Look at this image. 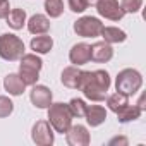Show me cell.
<instances>
[{"mask_svg": "<svg viewBox=\"0 0 146 146\" xmlns=\"http://www.w3.org/2000/svg\"><path fill=\"white\" fill-rule=\"evenodd\" d=\"M28 31L31 35H46L50 31V19L43 14H35L28 21Z\"/></svg>", "mask_w": 146, "mask_h": 146, "instance_id": "obj_15", "label": "cell"}, {"mask_svg": "<svg viewBox=\"0 0 146 146\" xmlns=\"http://www.w3.org/2000/svg\"><path fill=\"white\" fill-rule=\"evenodd\" d=\"M69 7L72 12H84L90 5L86 0H69Z\"/></svg>", "mask_w": 146, "mask_h": 146, "instance_id": "obj_26", "label": "cell"}, {"mask_svg": "<svg viewBox=\"0 0 146 146\" xmlns=\"http://www.w3.org/2000/svg\"><path fill=\"white\" fill-rule=\"evenodd\" d=\"M29 46H31L33 53L45 55V53H48V52L53 48V40H52V36H46V35H38V36H35V38L31 40Z\"/></svg>", "mask_w": 146, "mask_h": 146, "instance_id": "obj_17", "label": "cell"}, {"mask_svg": "<svg viewBox=\"0 0 146 146\" xmlns=\"http://www.w3.org/2000/svg\"><path fill=\"white\" fill-rule=\"evenodd\" d=\"M86 2H88V5H96L98 0H86Z\"/></svg>", "mask_w": 146, "mask_h": 146, "instance_id": "obj_30", "label": "cell"}, {"mask_svg": "<svg viewBox=\"0 0 146 146\" xmlns=\"http://www.w3.org/2000/svg\"><path fill=\"white\" fill-rule=\"evenodd\" d=\"M11 12V4L9 0H0V19H5Z\"/></svg>", "mask_w": 146, "mask_h": 146, "instance_id": "obj_27", "label": "cell"}, {"mask_svg": "<svg viewBox=\"0 0 146 146\" xmlns=\"http://www.w3.org/2000/svg\"><path fill=\"white\" fill-rule=\"evenodd\" d=\"M4 88L12 96H21L26 91V84L23 83L19 74H7L5 79H4Z\"/></svg>", "mask_w": 146, "mask_h": 146, "instance_id": "obj_16", "label": "cell"}, {"mask_svg": "<svg viewBox=\"0 0 146 146\" xmlns=\"http://www.w3.org/2000/svg\"><path fill=\"white\" fill-rule=\"evenodd\" d=\"M120 7H122V11L125 14H136L143 7V0H122Z\"/></svg>", "mask_w": 146, "mask_h": 146, "instance_id": "obj_24", "label": "cell"}, {"mask_svg": "<svg viewBox=\"0 0 146 146\" xmlns=\"http://www.w3.org/2000/svg\"><path fill=\"white\" fill-rule=\"evenodd\" d=\"M45 11L50 17H60L64 12V0H45Z\"/></svg>", "mask_w": 146, "mask_h": 146, "instance_id": "obj_22", "label": "cell"}, {"mask_svg": "<svg viewBox=\"0 0 146 146\" xmlns=\"http://www.w3.org/2000/svg\"><path fill=\"white\" fill-rule=\"evenodd\" d=\"M67 105H69V110H70L72 117H78V119L84 117V113H86V107H88V105H86L81 98H72Z\"/></svg>", "mask_w": 146, "mask_h": 146, "instance_id": "obj_23", "label": "cell"}, {"mask_svg": "<svg viewBox=\"0 0 146 146\" xmlns=\"http://www.w3.org/2000/svg\"><path fill=\"white\" fill-rule=\"evenodd\" d=\"M52 98H53V95H52L50 88H46L43 84H33L31 86L29 100H31V103L36 108H41V110L43 108H48L52 105Z\"/></svg>", "mask_w": 146, "mask_h": 146, "instance_id": "obj_10", "label": "cell"}, {"mask_svg": "<svg viewBox=\"0 0 146 146\" xmlns=\"http://www.w3.org/2000/svg\"><path fill=\"white\" fill-rule=\"evenodd\" d=\"M69 60L74 65H84L90 62V45L88 43H76L69 52Z\"/></svg>", "mask_w": 146, "mask_h": 146, "instance_id": "obj_13", "label": "cell"}, {"mask_svg": "<svg viewBox=\"0 0 146 146\" xmlns=\"http://www.w3.org/2000/svg\"><path fill=\"white\" fill-rule=\"evenodd\" d=\"M19 64V78L23 79V83L26 86H33L38 83L40 79V70L43 67V60L36 55V53H24Z\"/></svg>", "mask_w": 146, "mask_h": 146, "instance_id": "obj_2", "label": "cell"}, {"mask_svg": "<svg viewBox=\"0 0 146 146\" xmlns=\"http://www.w3.org/2000/svg\"><path fill=\"white\" fill-rule=\"evenodd\" d=\"M7 19V24L12 28V29H23V26L26 24V12L23 9H11L9 16L5 17Z\"/></svg>", "mask_w": 146, "mask_h": 146, "instance_id": "obj_20", "label": "cell"}, {"mask_svg": "<svg viewBox=\"0 0 146 146\" xmlns=\"http://www.w3.org/2000/svg\"><path fill=\"white\" fill-rule=\"evenodd\" d=\"M102 28H103V23L98 17H93V16H84V17H81L74 23V33L78 36H83V38L100 36Z\"/></svg>", "mask_w": 146, "mask_h": 146, "instance_id": "obj_6", "label": "cell"}, {"mask_svg": "<svg viewBox=\"0 0 146 146\" xmlns=\"http://www.w3.org/2000/svg\"><path fill=\"white\" fill-rule=\"evenodd\" d=\"M72 113L69 110L67 103H52L48 107V122L52 125V129L58 134H65L67 129L72 125Z\"/></svg>", "mask_w": 146, "mask_h": 146, "instance_id": "obj_3", "label": "cell"}, {"mask_svg": "<svg viewBox=\"0 0 146 146\" xmlns=\"http://www.w3.org/2000/svg\"><path fill=\"white\" fill-rule=\"evenodd\" d=\"M100 36L103 38V41H107V43H110V45H112V43H122V41L127 40V35H125L122 29L115 28V26H103Z\"/></svg>", "mask_w": 146, "mask_h": 146, "instance_id": "obj_18", "label": "cell"}, {"mask_svg": "<svg viewBox=\"0 0 146 146\" xmlns=\"http://www.w3.org/2000/svg\"><path fill=\"white\" fill-rule=\"evenodd\" d=\"M96 11L102 17L105 19H110V21H120L125 12L122 11L120 4H119V0H98L96 2Z\"/></svg>", "mask_w": 146, "mask_h": 146, "instance_id": "obj_8", "label": "cell"}, {"mask_svg": "<svg viewBox=\"0 0 146 146\" xmlns=\"http://www.w3.org/2000/svg\"><path fill=\"white\" fill-rule=\"evenodd\" d=\"M24 55V41L12 35V33H4L0 35V57L7 62H16Z\"/></svg>", "mask_w": 146, "mask_h": 146, "instance_id": "obj_5", "label": "cell"}, {"mask_svg": "<svg viewBox=\"0 0 146 146\" xmlns=\"http://www.w3.org/2000/svg\"><path fill=\"white\" fill-rule=\"evenodd\" d=\"M110 74L107 70H83L78 90L91 102H103L110 88Z\"/></svg>", "mask_w": 146, "mask_h": 146, "instance_id": "obj_1", "label": "cell"}, {"mask_svg": "<svg viewBox=\"0 0 146 146\" xmlns=\"http://www.w3.org/2000/svg\"><path fill=\"white\" fill-rule=\"evenodd\" d=\"M127 143H129L127 137H122V136H120V137H112V139L108 141L110 146H113V144H124V146H127Z\"/></svg>", "mask_w": 146, "mask_h": 146, "instance_id": "obj_28", "label": "cell"}, {"mask_svg": "<svg viewBox=\"0 0 146 146\" xmlns=\"http://www.w3.org/2000/svg\"><path fill=\"white\" fill-rule=\"evenodd\" d=\"M141 113H143V110H141L137 105H129V103H127L122 110L117 112V120H119L120 124L132 122V120H137V119L141 117Z\"/></svg>", "mask_w": 146, "mask_h": 146, "instance_id": "obj_19", "label": "cell"}, {"mask_svg": "<svg viewBox=\"0 0 146 146\" xmlns=\"http://www.w3.org/2000/svg\"><path fill=\"white\" fill-rule=\"evenodd\" d=\"M127 103H129V96H127V95H124V93L115 91L113 95L107 96V107H108L112 112H115V113H117L119 110H122Z\"/></svg>", "mask_w": 146, "mask_h": 146, "instance_id": "obj_21", "label": "cell"}, {"mask_svg": "<svg viewBox=\"0 0 146 146\" xmlns=\"http://www.w3.org/2000/svg\"><path fill=\"white\" fill-rule=\"evenodd\" d=\"M84 119H86L88 125L98 127V125H102V124L107 120V110H105V107H102V105H88V107H86Z\"/></svg>", "mask_w": 146, "mask_h": 146, "instance_id": "obj_14", "label": "cell"}, {"mask_svg": "<svg viewBox=\"0 0 146 146\" xmlns=\"http://www.w3.org/2000/svg\"><path fill=\"white\" fill-rule=\"evenodd\" d=\"M112 57H113V48L107 41H96L90 46V60H93V62L105 64V62L112 60Z\"/></svg>", "mask_w": 146, "mask_h": 146, "instance_id": "obj_11", "label": "cell"}, {"mask_svg": "<svg viewBox=\"0 0 146 146\" xmlns=\"http://www.w3.org/2000/svg\"><path fill=\"white\" fill-rule=\"evenodd\" d=\"M65 141L69 146H88L91 143V136L88 132V129L81 124L70 125L65 132Z\"/></svg>", "mask_w": 146, "mask_h": 146, "instance_id": "obj_9", "label": "cell"}, {"mask_svg": "<svg viewBox=\"0 0 146 146\" xmlns=\"http://www.w3.org/2000/svg\"><path fill=\"white\" fill-rule=\"evenodd\" d=\"M81 74L83 70L78 67V65H70V67H65L60 74V81L65 88H70V90H78L79 86V81H81Z\"/></svg>", "mask_w": 146, "mask_h": 146, "instance_id": "obj_12", "label": "cell"}, {"mask_svg": "<svg viewBox=\"0 0 146 146\" xmlns=\"http://www.w3.org/2000/svg\"><path fill=\"white\" fill-rule=\"evenodd\" d=\"M137 107H139L143 112L146 110V107H144V96H141V98H139V102H137Z\"/></svg>", "mask_w": 146, "mask_h": 146, "instance_id": "obj_29", "label": "cell"}, {"mask_svg": "<svg viewBox=\"0 0 146 146\" xmlns=\"http://www.w3.org/2000/svg\"><path fill=\"white\" fill-rule=\"evenodd\" d=\"M143 86V76L141 72L136 70V69H122L119 74H117V79H115V90L119 93H124L127 96L131 95H136Z\"/></svg>", "mask_w": 146, "mask_h": 146, "instance_id": "obj_4", "label": "cell"}, {"mask_svg": "<svg viewBox=\"0 0 146 146\" xmlns=\"http://www.w3.org/2000/svg\"><path fill=\"white\" fill-rule=\"evenodd\" d=\"M14 112V103L9 96H0V119H5Z\"/></svg>", "mask_w": 146, "mask_h": 146, "instance_id": "obj_25", "label": "cell"}, {"mask_svg": "<svg viewBox=\"0 0 146 146\" xmlns=\"http://www.w3.org/2000/svg\"><path fill=\"white\" fill-rule=\"evenodd\" d=\"M31 139L38 146H52L53 144V129L48 120H38L33 125L31 131Z\"/></svg>", "mask_w": 146, "mask_h": 146, "instance_id": "obj_7", "label": "cell"}]
</instances>
